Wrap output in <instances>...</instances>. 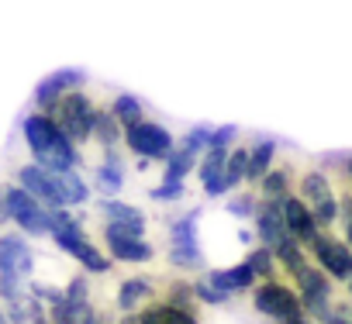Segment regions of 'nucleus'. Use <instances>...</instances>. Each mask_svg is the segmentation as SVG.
I'll list each match as a JSON object with an SVG mask.
<instances>
[{"label": "nucleus", "instance_id": "f257e3e1", "mask_svg": "<svg viewBox=\"0 0 352 324\" xmlns=\"http://www.w3.org/2000/svg\"><path fill=\"white\" fill-rule=\"evenodd\" d=\"M25 141H28V148H32V155H35V166H42V170H49V173H73V170H76L80 152H76V145L59 131V124H56L49 114L35 111V114L25 117Z\"/></svg>", "mask_w": 352, "mask_h": 324}, {"label": "nucleus", "instance_id": "f03ea898", "mask_svg": "<svg viewBox=\"0 0 352 324\" xmlns=\"http://www.w3.org/2000/svg\"><path fill=\"white\" fill-rule=\"evenodd\" d=\"M35 252L25 242V235H0V297L8 303L25 297V283L32 279Z\"/></svg>", "mask_w": 352, "mask_h": 324}, {"label": "nucleus", "instance_id": "7ed1b4c3", "mask_svg": "<svg viewBox=\"0 0 352 324\" xmlns=\"http://www.w3.org/2000/svg\"><path fill=\"white\" fill-rule=\"evenodd\" d=\"M97 111H100V107H97L83 90H73V93H66V97L49 111V117L59 124V131H63L73 145H83V141H90V138H94Z\"/></svg>", "mask_w": 352, "mask_h": 324}, {"label": "nucleus", "instance_id": "20e7f679", "mask_svg": "<svg viewBox=\"0 0 352 324\" xmlns=\"http://www.w3.org/2000/svg\"><path fill=\"white\" fill-rule=\"evenodd\" d=\"M252 303H256L259 314L273 317L276 324H300V321H311L307 310H304V303H300V293H297L294 286L280 283V279L259 283V286L252 290Z\"/></svg>", "mask_w": 352, "mask_h": 324}, {"label": "nucleus", "instance_id": "39448f33", "mask_svg": "<svg viewBox=\"0 0 352 324\" xmlns=\"http://www.w3.org/2000/svg\"><path fill=\"white\" fill-rule=\"evenodd\" d=\"M124 145L131 155L145 159V162H169V155L176 152V141H173V131L155 124V121H142L135 128L124 131Z\"/></svg>", "mask_w": 352, "mask_h": 324}, {"label": "nucleus", "instance_id": "423d86ee", "mask_svg": "<svg viewBox=\"0 0 352 324\" xmlns=\"http://www.w3.org/2000/svg\"><path fill=\"white\" fill-rule=\"evenodd\" d=\"M294 286L300 293V303L307 310V317H314L318 324L335 310V286H331V276H324L318 266H307L294 276Z\"/></svg>", "mask_w": 352, "mask_h": 324}, {"label": "nucleus", "instance_id": "0eeeda50", "mask_svg": "<svg viewBox=\"0 0 352 324\" xmlns=\"http://www.w3.org/2000/svg\"><path fill=\"white\" fill-rule=\"evenodd\" d=\"M4 197H8V214L11 221L25 231V235H49V207H42L28 190L21 187H4Z\"/></svg>", "mask_w": 352, "mask_h": 324}, {"label": "nucleus", "instance_id": "6e6552de", "mask_svg": "<svg viewBox=\"0 0 352 324\" xmlns=\"http://www.w3.org/2000/svg\"><path fill=\"white\" fill-rule=\"evenodd\" d=\"M311 255H314V266H318L324 276H331V279H338V283H352V248L345 245V238H335V235L324 231V235L314 242Z\"/></svg>", "mask_w": 352, "mask_h": 324}, {"label": "nucleus", "instance_id": "1a4fd4ad", "mask_svg": "<svg viewBox=\"0 0 352 324\" xmlns=\"http://www.w3.org/2000/svg\"><path fill=\"white\" fill-rule=\"evenodd\" d=\"M18 187H21V190H28L42 207H49V211H66L56 173H49V170L35 166V162H32V166H21V170H18Z\"/></svg>", "mask_w": 352, "mask_h": 324}, {"label": "nucleus", "instance_id": "9d476101", "mask_svg": "<svg viewBox=\"0 0 352 324\" xmlns=\"http://www.w3.org/2000/svg\"><path fill=\"white\" fill-rule=\"evenodd\" d=\"M83 80H87V73H83V69H76V66L56 69V73H49L45 80H38V86H35V104L42 107V114H49V111H52L66 93L80 90V86H83Z\"/></svg>", "mask_w": 352, "mask_h": 324}, {"label": "nucleus", "instance_id": "9b49d317", "mask_svg": "<svg viewBox=\"0 0 352 324\" xmlns=\"http://www.w3.org/2000/svg\"><path fill=\"white\" fill-rule=\"evenodd\" d=\"M100 214H104V231H107V235L145 238V214H142L135 204H124V200H100Z\"/></svg>", "mask_w": 352, "mask_h": 324}, {"label": "nucleus", "instance_id": "f8f14e48", "mask_svg": "<svg viewBox=\"0 0 352 324\" xmlns=\"http://www.w3.org/2000/svg\"><path fill=\"white\" fill-rule=\"evenodd\" d=\"M256 238L266 245V248H280L290 231H287V218H283V200H263L259 197V211H256Z\"/></svg>", "mask_w": 352, "mask_h": 324}, {"label": "nucleus", "instance_id": "ddd939ff", "mask_svg": "<svg viewBox=\"0 0 352 324\" xmlns=\"http://www.w3.org/2000/svg\"><path fill=\"white\" fill-rule=\"evenodd\" d=\"M283 218H287V231H290V238H294V242H300L304 248H314V242L324 235V231L318 228V221H314L311 207H307L297 194L283 200Z\"/></svg>", "mask_w": 352, "mask_h": 324}, {"label": "nucleus", "instance_id": "4468645a", "mask_svg": "<svg viewBox=\"0 0 352 324\" xmlns=\"http://www.w3.org/2000/svg\"><path fill=\"white\" fill-rule=\"evenodd\" d=\"M52 242H56L66 255H73L87 273H111V262H114V259L104 255V252H100L83 231H76V235H63V238H52Z\"/></svg>", "mask_w": 352, "mask_h": 324}, {"label": "nucleus", "instance_id": "2eb2a0df", "mask_svg": "<svg viewBox=\"0 0 352 324\" xmlns=\"http://www.w3.org/2000/svg\"><path fill=\"white\" fill-rule=\"evenodd\" d=\"M104 245L107 255L114 262H131V266H145L155 259V245L148 238H121V235H107L104 231Z\"/></svg>", "mask_w": 352, "mask_h": 324}, {"label": "nucleus", "instance_id": "dca6fc26", "mask_svg": "<svg viewBox=\"0 0 352 324\" xmlns=\"http://www.w3.org/2000/svg\"><path fill=\"white\" fill-rule=\"evenodd\" d=\"M204 279H208L214 290H221L225 297H235V293H242V290H256V286H259V279H256V273L249 269L245 259L235 262V266H228V269H211V273H204Z\"/></svg>", "mask_w": 352, "mask_h": 324}, {"label": "nucleus", "instance_id": "f3484780", "mask_svg": "<svg viewBox=\"0 0 352 324\" xmlns=\"http://www.w3.org/2000/svg\"><path fill=\"white\" fill-rule=\"evenodd\" d=\"M155 303V283L148 276H131L118 286V310L121 314H142Z\"/></svg>", "mask_w": 352, "mask_h": 324}, {"label": "nucleus", "instance_id": "a211bd4d", "mask_svg": "<svg viewBox=\"0 0 352 324\" xmlns=\"http://www.w3.org/2000/svg\"><path fill=\"white\" fill-rule=\"evenodd\" d=\"M94 187L104 194V200H118V194H121V187H124V162H121L114 152H104V162H97Z\"/></svg>", "mask_w": 352, "mask_h": 324}, {"label": "nucleus", "instance_id": "6ab92c4d", "mask_svg": "<svg viewBox=\"0 0 352 324\" xmlns=\"http://www.w3.org/2000/svg\"><path fill=\"white\" fill-rule=\"evenodd\" d=\"M273 159H276V141L273 138H259L249 148V180L245 183H263V176L273 170Z\"/></svg>", "mask_w": 352, "mask_h": 324}, {"label": "nucleus", "instance_id": "aec40b11", "mask_svg": "<svg viewBox=\"0 0 352 324\" xmlns=\"http://www.w3.org/2000/svg\"><path fill=\"white\" fill-rule=\"evenodd\" d=\"M94 141L104 145V152H114V145L124 141V128L118 124V117L111 114V107H100V111H97V121H94Z\"/></svg>", "mask_w": 352, "mask_h": 324}, {"label": "nucleus", "instance_id": "412c9836", "mask_svg": "<svg viewBox=\"0 0 352 324\" xmlns=\"http://www.w3.org/2000/svg\"><path fill=\"white\" fill-rule=\"evenodd\" d=\"M297 190H300L297 197H300L307 207H314V204H321V200L335 197V194H331V180H328V173H321V170H311V173H304Z\"/></svg>", "mask_w": 352, "mask_h": 324}, {"label": "nucleus", "instance_id": "4be33fe9", "mask_svg": "<svg viewBox=\"0 0 352 324\" xmlns=\"http://www.w3.org/2000/svg\"><path fill=\"white\" fill-rule=\"evenodd\" d=\"M197 228H201V207H194L190 214H180L169 224V245H201Z\"/></svg>", "mask_w": 352, "mask_h": 324}, {"label": "nucleus", "instance_id": "5701e85b", "mask_svg": "<svg viewBox=\"0 0 352 324\" xmlns=\"http://www.w3.org/2000/svg\"><path fill=\"white\" fill-rule=\"evenodd\" d=\"M197 166H201V155L187 152L184 145H176V152L169 155L166 170H162V180H180V183H184L190 173H197Z\"/></svg>", "mask_w": 352, "mask_h": 324}, {"label": "nucleus", "instance_id": "b1692460", "mask_svg": "<svg viewBox=\"0 0 352 324\" xmlns=\"http://www.w3.org/2000/svg\"><path fill=\"white\" fill-rule=\"evenodd\" d=\"M111 114L118 117V124H121L124 131L145 121V107H142V100H138L135 93H118L114 104H111Z\"/></svg>", "mask_w": 352, "mask_h": 324}, {"label": "nucleus", "instance_id": "393cba45", "mask_svg": "<svg viewBox=\"0 0 352 324\" xmlns=\"http://www.w3.org/2000/svg\"><path fill=\"white\" fill-rule=\"evenodd\" d=\"M162 303L184 310V314H197V293H194V283L190 279H173L162 293Z\"/></svg>", "mask_w": 352, "mask_h": 324}, {"label": "nucleus", "instance_id": "a878e982", "mask_svg": "<svg viewBox=\"0 0 352 324\" xmlns=\"http://www.w3.org/2000/svg\"><path fill=\"white\" fill-rule=\"evenodd\" d=\"M56 180H59V190H63V204H66V211L69 207H80V204H87L90 200V187H87V180L73 170V173H56Z\"/></svg>", "mask_w": 352, "mask_h": 324}, {"label": "nucleus", "instance_id": "bb28decb", "mask_svg": "<svg viewBox=\"0 0 352 324\" xmlns=\"http://www.w3.org/2000/svg\"><path fill=\"white\" fill-rule=\"evenodd\" d=\"M142 321L145 324H201L197 314H184V310H176V307H169L162 300H155L152 307H145L142 310Z\"/></svg>", "mask_w": 352, "mask_h": 324}, {"label": "nucleus", "instance_id": "cd10ccee", "mask_svg": "<svg viewBox=\"0 0 352 324\" xmlns=\"http://www.w3.org/2000/svg\"><path fill=\"white\" fill-rule=\"evenodd\" d=\"M166 259H169V266L184 269V273H201V269L208 266V259H204L201 245H169Z\"/></svg>", "mask_w": 352, "mask_h": 324}, {"label": "nucleus", "instance_id": "c85d7f7f", "mask_svg": "<svg viewBox=\"0 0 352 324\" xmlns=\"http://www.w3.org/2000/svg\"><path fill=\"white\" fill-rule=\"evenodd\" d=\"M245 262H249V269L256 273V279H259V283H273V279H276V266H280V262H276L273 248L256 245V248H249Z\"/></svg>", "mask_w": 352, "mask_h": 324}, {"label": "nucleus", "instance_id": "c756f323", "mask_svg": "<svg viewBox=\"0 0 352 324\" xmlns=\"http://www.w3.org/2000/svg\"><path fill=\"white\" fill-rule=\"evenodd\" d=\"M259 197L263 200H287L290 194V170H270L259 183Z\"/></svg>", "mask_w": 352, "mask_h": 324}, {"label": "nucleus", "instance_id": "7c9ffc66", "mask_svg": "<svg viewBox=\"0 0 352 324\" xmlns=\"http://www.w3.org/2000/svg\"><path fill=\"white\" fill-rule=\"evenodd\" d=\"M273 255H276V262H280V266H283L290 276H297L300 269H307V266H311V262H307V252H304V245H300V242H294V238H287V242H283V245H280Z\"/></svg>", "mask_w": 352, "mask_h": 324}, {"label": "nucleus", "instance_id": "2f4dec72", "mask_svg": "<svg viewBox=\"0 0 352 324\" xmlns=\"http://www.w3.org/2000/svg\"><path fill=\"white\" fill-rule=\"evenodd\" d=\"M228 155H232V148H208V152H204L201 166H197V176H201V183H211V180L225 176Z\"/></svg>", "mask_w": 352, "mask_h": 324}, {"label": "nucleus", "instance_id": "473e14b6", "mask_svg": "<svg viewBox=\"0 0 352 324\" xmlns=\"http://www.w3.org/2000/svg\"><path fill=\"white\" fill-rule=\"evenodd\" d=\"M225 180H228V187H232V190H235V187H242V183L249 180V148H245V145L232 148L228 166H225Z\"/></svg>", "mask_w": 352, "mask_h": 324}, {"label": "nucleus", "instance_id": "72a5a7b5", "mask_svg": "<svg viewBox=\"0 0 352 324\" xmlns=\"http://www.w3.org/2000/svg\"><path fill=\"white\" fill-rule=\"evenodd\" d=\"M211 131H214V128H208V124H194V128L184 135V141H180V145H184L187 152H194V155H201V159H204V152L211 148Z\"/></svg>", "mask_w": 352, "mask_h": 324}, {"label": "nucleus", "instance_id": "f704fd0d", "mask_svg": "<svg viewBox=\"0 0 352 324\" xmlns=\"http://www.w3.org/2000/svg\"><path fill=\"white\" fill-rule=\"evenodd\" d=\"M184 194H187V183H180V180H159V183L148 190V197H152V200H159V204L184 200Z\"/></svg>", "mask_w": 352, "mask_h": 324}, {"label": "nucleus", "instance_id": "c9c22d12", "mask_svg": "<svg viewBox=\"0 0 352 324\" xmlns=\"http://www.w3.org/2000/svg\"><path fill=\"white\" fill-rule=\"evenodd\" d=\"M256 211H259V197L252 190H242V194H235L228 200V214L232 218H256Z\"/></svg>", "mask_w": 352, "mask_h": 324}, {"label": "nucleus", "instance_id": "e433bc0d", "mask_svg": "<svg viewBox=\"0 0 352 324\" xmlns=\"http://www.w3.org/2000/svg\"><path fill=\"white\" fill-rule=\"evenodd\" d=\"M338 211H342V207H338V200H335V197H328V200H321V204H314V207H311V214H314V221H318V228H321V231H324V228H331V224L338 221Z\"/></svg>", "mask_w": 352, "mask_h": 324}, {"label": "nucleus", "instance_id": "4c0bfd02", "mask_svg": "<svg viewBox=\"0 0 352 324\" xmlns=\"http://www.w3.org/2000/svg\"><path fill=\"white\" fill-rule=\"evenodd\" d=\"M194 293H197V303H211V307H221V303H228L232 297H225L221 290H214L204 276L201 279H194Z\"/></svg>", "mask_w": 352, "mask_h": 324}, {"label": "nucleus", "instance_id": "58836bf2", "mask_svg": "<svg viewBox=\"0 0 352 324\" xmlns=\"http://www.w3.org/2000/svg\"><path fill=\"white\" fill-rule=\"evenodd\" d=\"M66 300L76 303V307H90V286H87V276H73L66 283Z\"/></svg>", "mask_w": 352, "mask_h": 324}, {"label": "nucleus", "instance_id": "ea45409f", "mask_svg": "<svg viewBox=\"0 0 352 324\" xmlns=\"http://www.w3.org/2000/svg\"><path fill=\"white\" fill-rule=\"evenodd\" d=\"M338 221H342V231H345V245L352 248V194H345L342 200H338Z\"/></svg>", "mask_w": 352, "mask_h": 324}, {"label": "nucleus", "instance_id": "a19ab883", "mask_svg": "<svg viewBox=\"0 0 352 324\" xmlns=\"http://www.w3.org/2000/svg\"><path fill=\"white\" fill-rule=\"evenodd\" d=\"M235 138H239V128L235 124H221V128L211 131V148H228Z\"/></svg>", "mask_w": 352, "mask_h": 324}, {"label": "nucleus", "instance_id": "79ce46f5", "mask_svg": "<svg viewBox=\"0 0 352 324\" xmlns=\"http://www.w3.org/2000/svg\"><path fill=\"white\" fill-rule=\"evenodd\" d=\"M321 324H352V314H338V310H331Z\"/></svg>", "mask_w": 352, "mask_h": 324}, {"label": "nucleus", "instance_id": "37998d69", "mask_svg": "<svg viewBox=\"0 0 352 324\" xmlns=\"http://www.w3.org/2000/svg\"><path fill=\"white\" fill-rule=\"evenodd\" d=\"M0 221H11V214H8V197H4V187H0Z\"/></svg>", "mask_w": 352, "mask_h": 324}, {"label": "nucleus", "instance_id": "c03bdc74", "mask_svg": "<svg viewBox=\"0 0 352 324\" xmlns=\"http://www.w3.org/2000/svg\"><path fill=\"white\" fill-rule=\"evenodd\" d=\"M252 238H256V231H249V228H239V242H242V245H249Z\"/></svg>", "mask_w": 352, "mask_h": 324}, {"label": "nucleus", "instance_id": "a18cd8bd", "mask_svg": "<svg viewBox=\"0 0 352 324\" xmlns=\"http://www.w3.org/2000/svg\"><path fill=\"white\" fill-rule=\"evenodd\" d=\"M121 324H145L142 314H121Z\"/></svg>", "mask_w": 352, "mask_h": 324}, {"label": "nucleus", "instance_id": "49530a36", "mask_svg": "<svg viewBox=\"0 0 352 324\" xmlns=\"http://www.w3.org/2000/svg\"><path fill=\"white\" fill-rule=\"evenodd\" d=\"M0 324H11V321H8V314H4V310H0Z\"/></svg>", "mask_w": 352, "mask_h": 324}]
</instances>
